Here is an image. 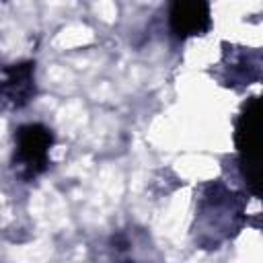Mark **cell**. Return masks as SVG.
<instances>
[{
    "label": "cell",
    "instance_id": "cell-1",
    "mask_svg": "<svg viewBox=\"0 0 263 263\" xmlns=\"http://www.w3.org/2000/svg\"><path fill=\"white\" fill-rule=\"evenodd\" d=\"M53 134L43 123H25L14 132L12 168L23 181H33L49 166Z\"/></svg>",
    "mask_w": 263,
    "mask_h": 263
},
{
    "label": "cell",
    "instance_id": "cell-2",
    "mask_svg": "<svg viewBox=\"0 0 263 263\" xmlns=\"http://www.w3.org/2000/svg\"><path fill=\"white\" fill-rule=\"evenodd\" d=\"M259 97H251L234 123V144L240 158V173L251 191L259 193Z\"/></svg>",
    "mask_w": 263,
    "mask_h": 263
},
{
    "label": "cell",
    "instance_id": "cell-3",
    "mask_svg": "<svg viewBox=\"0 0 263 263\" xmlns=\"http://www.w3.org/2000/svg\"><path fill=\"white\" fill-rule=\"evenodd\" d=\"M35 62H16L0 68V103L8 109H23L35 97Z\"/></svg>",
    "mask_w": 263,
    "mask_h": 263
},
{
    "label": "cell",
    "instance_id": "cell-4",
    "mask_svg": "<svg viewBox=\"0 0 263 263\" xmlns=\"http://www.w3.org/2000/svg\"><path fill=\"white\" fill-rule=\"evenodd\" d=\"M168 25L171 31L181 37H199L205 35L212 27V10L208 2H173L168 8Z\"/></svg>",
    "mask_w": 263,
    "mask_h": 263
}]
</instances>
